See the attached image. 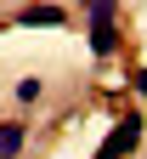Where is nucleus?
I'll use <instances>...</instances> for the list:
<instances>
[{"instance_id": "obj_1", "label": "nucleus", "mask_w": 147, "mask_h": 159, "mask_svg": "<svg viewBox=\"0 0 147 159\" xmlns=\"http://www.w3.org/2000/svg\"><path fill=\"white\" fill-rule=\"evenodd\" d=\"M136 142H141V114H124L119 125L108 131V142L96 148V159H124V153H130Z\"/></svg>"}, {"instance_id": "obj_3", "label": "nucleus", "mask_w": 147, "mask_h": 159, "mask_svg": "<svg viewBox=\"0 0 147 159\" xmlns=\"http://www.w3.org/2000/svg\"><path fill=\"white\" fill-rule=\"evenodd\" d=\"M91 51H96V57H113V51H119V29H113V23H91Z\"/></svg>"}, {"instance_id": "obj_2", "label": "nucleus", "mask_w": 147, "mask_h": 159, "mask_svg": "<svg viewBox=\"0 0 147 159\" xmlns=\"http://www.w3.org/2000/svg\"><path fill=\"white\" fill-rule=\"evenodd\" d=\"M62 23H68V17H62L57 6H28L23 11V29H62Z\"/></svg>"}, {"instance_id": "obj_5", "label": "nucleus", "mask_w": 147, "mask_h": 159, "mask_svg": "<svg viewBox=\"0 0 147 159\" xmlns=\"http://www.w3.org/2000/svg\"><path fill=\"white\" fill-rule=\"evenodd\" d=\"M113 6L119 0H91V23H113Z\"/></svg>"}, {"instance_id": "obj_6", "label": "nucleus", "mask_w": 147, "mask_h": 159, "mask_svg": "<svg viewBox=\"0 0 147 159\" xmlns=\"http://www.w3.org/2000/svg\"><path fill=\"white\" fill-rule=\"evenodd\" d=\"M136 91H141V97H147V68H141V74H136Z\"/></svg>"}, {"instance_id": "obj_4", "label": "nucleus", "mask_w": 147, "mask_h": 159, "mask_svg": "<svg viewBox=\"0 0 147 159\" xmlns=\"http://www.w3.org/2000/svg\"><path fill=\"white\" fill-rule=\"evenodd\" d=\"M23 136H28L23 125H0V159H11L17 148H23Z\"/></svg>"}]
</instances>
